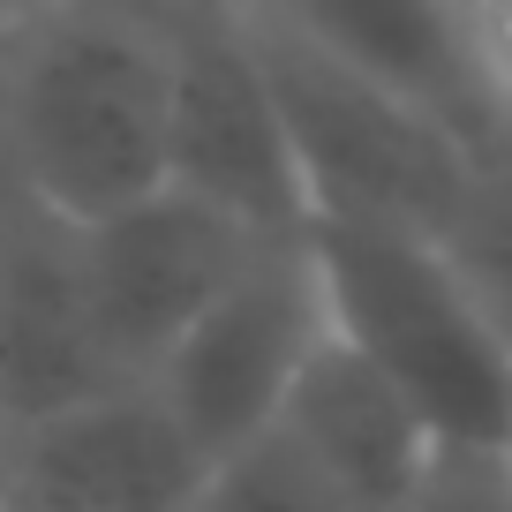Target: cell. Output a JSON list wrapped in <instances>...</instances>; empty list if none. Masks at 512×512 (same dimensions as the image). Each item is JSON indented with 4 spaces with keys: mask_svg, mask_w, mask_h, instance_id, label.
Instances as JSON below:
<instances>
[{
    "mask_svg": "<svg viewBox=\"0 0 512 512\" xmlns=\"http://www.w3.org/2000/svg\"><path fill=\"white\" fill-rule=\"evenodd\" d=\"M0 181L68 226L166 189L159 8L0 16Z\"/></svg>",
    "mask_w": 512,
    "mask_h": 512,
    "instance_id": "cell-1",
    "label": "cell"
},
{
    "mask_svg": "<svg viewBox=\"0 0 512 512\" xmlns=\"http://www.w3.org/2000/svg\"><path fill=\"white\" fill-rule=\"evenodd\" d=\"M324 324L422 415L437 445H512V317L460 241L392 226H309Z\"/></svg>",
    "mask_w": 512,
    "mask_h": 512,
    "instance_id": "cell-2",
    "label": "cell"
},
{
    "mask_svg": "<svg viewBox=\"0 0 512 512\" xmlns=\"http://www.w3.org/2000/svg\"><path fill=\"white\" fill-rule=\"evenodd\" d=\"M264 53L279 121L294 144V174L309 196V226H392V234L460 241L475 204V151L452 144L415 106L384 98L332 53H317L279 8H241Z\"/></svg>",
    "mask_w": 512,
    "mask_h": 512,
    "instance_id": "cell-3",
    "label": "cell"
},
{
    "mask_svg": "<svg viewBox=\"0 0 512 512\" xmlns=\"http://www.w3.org/2000/svg\"><path fill=\"white\" fill-rule=\"evenodd\" d=\"M166 31V189L226 211L241 234L309 241V196L241 8H159Z\"/></svg>",
    "mask_w": 512,
    "mask_h": 512,
    "instance_id": "cell-4",
    "label": "cell"
},
{
    "mask_svg": "<svg viewBox=\"0 0 512 512\" xmlns=\"http://www.w3.org/2000/svg\"><path fill=\"white\" fill-rule=\"evenodd\" d=\"M324 339H332V324H324V287H317V264H309V241H287V249L256 256L144 384L181 422L196 460L219 467L279 422L294 377L309 369V354Z\"/></svg>",
    "mask_w": 512,
    "mask_h": 512,
    "instance_id": "cell-5",
    "label": "cell"
},
{
    "mask_svg": "<svg viewBox=\"0 0 512 512\" xmlns=\"http://www.w3.org/2000/svg\"><path fill=\"white\" fill-rule=\"evenodd\" d=\"M76 249L106 362L121 369V384H144L272 241L241 234L226 211L196 204L181 189H151L144 204L76 226Z\"/></svg>",
    "mask_w": 512,
    "mask_h": 512,
    "instance_id": "cell-6",
    "label": "cell"
},
{
    "mask_svg": "<svg viewBox=\"0 0 512 512\" xmlns=\"http://www.w3.org/2000/svg\"><path fill=\"white\" fill-rule=\"evenodd\" d=\"M204 460L151 384L0 430V512H189Z\"/></svg>",
    "mask_w": 512,
    "mask_h": 512,
    "instance_id": "cell-7",
    "label": "cell"
},
{
    "mask_svg": "<svg viewBox=\"0 0 512 512\" xmlns=\"http://www.w3.org/2000/svg\"><path fill=\"white\" fill-rule=\"evenodd\" d=\"M91 294H83L76 226L38 211L23 189H0V430L46 422L113 392Z\"/></svg>",
    "mask_w": 512,
    "mask_h": 512,
    "instance_id": "cell-8",
    "label": "cell"
},
{
    "mask_svg": "<svg viewBox=\"0 0 512 512\" xmlns=\"http://www.w3.org/2000/svg\"><path fill=\"white\" fill-rule=\"evenodd\" d=\"M317 53L377 83L384 98L415 106L437 121L452 144L482 151L505 136L482 83V46H475V8H430V0H317V8H279Z\"/></svg>",
    "mask_w": 512,
    "mask_h": 512,
    "instance_id": "cell-9",
    "label": "cell"
},
{
    "mask_svg": "<svg viewBox=\"0 0 512 512\" xmlns=\"http://www.w3.org/2000/svg\"><path fill=\"white\" fill-rule=\"evenodd\" d=\"M272 437L339 497L347 512H400L407 490L422 482L437 437L422 430V415L339 339H324L309 354V369L294 377L287 407H279Z\"/></svg>",
    "mask_w": 512,
    "mask_h": 512,
    "instance_id": "cell-10",
    "label": "cell"
},
{
    "mask_svg": "<svg viewBox=\"0 0 512 512\" xmlns=\"http://www.w3.org/2000/svg\"><path fill=\"white\" fill-rule=\"evenodd\" d=\"M189 512H347V505H339V497L324 490L272 430H264L256 445H241L234 460L204 467Z\"/></svg>",
    "mask_w": 512,
    "mask_h": 512,
    "instance_id": "cell-11",
    "label": "cell"
},
{
    "mask_svg": "<svg viewBox=\"0 0 512 512\" xmlns=\"http://www.w3.org/2000/svg\"><path fill=\"white\" fill-rule=\"evenodd\" d=\"M400 512H512V445H437Z\"/></svg>",
    "mask_w": 512,
    "mask_h": 512,
    "instance_id": "cell-12",
    "label": "cell"
}]
</instances>
